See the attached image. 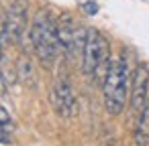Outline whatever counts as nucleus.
Returning a JSON list of instances; mask_svg holds the SVG:
<instances>
[{"label":"nucleus","instance_id":"nucleus-1","mask_svg":"<svg viewBox=\"0 0 149 146\" xmlns=\"http://www.w3.org/2000/svg\"><path fill=\"white\" fill-rule=\"evenodd\" d=\"M129 79H131V71H129V63L125 53L118 55L116 59H112L108 73L102 81V95H104V108L110 116H118L129 99L131 87H129Z\"/></svg>","mask_w":149,"mask_h":146},{"label":"nucleus","instance_id":"nucleus-2","mask_svg":"<svg viewBox=\"0 0 149 146\" xmlns=\"http://www.w3.org/2000/svg\"><path fill=\"white\" fill-rule=\"evenodd\" d=\"M29 37H31L33 51L39 57L41 65L51 67L61 49H59V37H57V23L49 16L47 10H39L35 14Z\"/></svg>","mask_w":149,"mask_h":146},{"label":"nucleus","instance_id":"nucleus-3","mask_svg":"<svg viewBox=\"0 0 149 146\" xmlns=\"http://www.w3.org/2000/svg\"><path fill=\"white\" fill-rule=\"evenodd\" d=\"M110 63H112L110 45H108L106 37L96 29H88L86 43L82 49V71H84V75L102 83L106 73H108Z\"/></svg>","mask_w":149,"mask_h":146},{"label":"nucleus","instance_id":"nucleus-4","mask_svg":"<svg viewBox=\"0 0 149 146\" xmlns=\"http://www.w3.org/2000/svg\"><path fill=\"white\" fill-rule=\"evenodd\" d=\"M86 33L88 29L76 25L74 16L63 12L57 21V37H59V49L63 51V55L72 61L78 53H82L84 43H86Z\"/></svg>","mask_w":149,"mask_h":146},{"label":"nucleus","instance_id":"nucleus-5","mask_svg":"<svg viewBox=\"0 0 149 146\" xmlns=\"http://www.w3.org/2000/svg\"><path fill=\"white\" fill-rule=\"evenodd\" d=\"M51 106L61 118H74L78 114V99L72 87V81L65 75H59L51 87Z\"/></svg>","mask_w":149,"mask_h":146},{"label":"nucleus","instance_id":"nucleus-6","mask_svg":"<svg viewBox=\"0 0 149 146\" xmlns=\"http://www.w3.org/2000/svg\"><path fill=\"white\" fill-rule=\"evenodd\" d=\"M29 2L27 0H15L8 8L6 14V31H8V39L15 43H23L25 35H27V27H29Z\"/></svg>","mask_w":149,"mask_h":146},{"label":"nucleus","instance_id":"nucleus-7","mask_svg":"<svg viewBox=\"0 0 149 146\" xmlns=\"http://www.w3.org/2000/svg\"><path fill=\"white\" fill-rule=\"evenodd\" d=\"M147 93H149V69H147V65L139 63L131 73V93H129L131 108L135 114H139L145 108Z\"/></svg>","mask_w":149,"mask_h":146},{"label":"nucleus","instance_id":"nucleus-8","mask_svg":"<svg viewBox=\"0 0 149 146\" xmlns=\"http://www.w3.org/2000/svg\"><path fill=\"white\" fill-rule=\"evenodd\" d=\"M135 142H137V146H149V101H147L145 108L137 114Z\"/></svg>","mask_w":149,"mask_h":146},{"label":"nucleus","instance_id":"nucleus-9","mask_svg":"<svg viewBox=\"0 0 149 146\" xmlns=\"http://www.w3.org/2000/svg\"><path fill=\"white\" fill-rule=\"evenodd\" d=\"M19 75L21 79L27 83V85H33L35 83V71H33V65L27 57H21L19 59Z\"/></svg>","mask_w":149,"mask_h":146},{"label":"nucleus","instance_id":"nucleus-10","mask_svg":"<svg viewBox=\"0 0 149 146\" xmlns=\"http://www.w3.org/2000/svg\"><path fill=\"white\" fill-rule=\"evenodd\" d=\"M0 128L2 130H10L13 128V118L8 114V110L4 106H0Z\"/></svg>","mask_w":149,"mask_h":146},{"label":"nucleus","instance_id":"nucleus-11","mask_svg":"<svg viewBox=\"0 0 149 146\" xmlns=\"http://www.w3.org/2000/svg\"><path fill=\"white\" fill-rule=\"evenodd\" d=\"M82 8H84L88 14H96V12H98V4H96V2H84Z\"/></svg>","mask_w":149,"mask_h":146},{"label":"nucleus","instance_id":"nucleus-12","mask_svg":"<svg viewBox=\"0 0 149 146\" xmlns=\"http://www.w3.org/2000/svg\"><path fill=\"white\" fill-rule=\"evenodd\" d=\"M6 93V79H4V75L0 73V95H4Z\"/></svg>","mask_w":149,"mask_h":146}]
</instances>
